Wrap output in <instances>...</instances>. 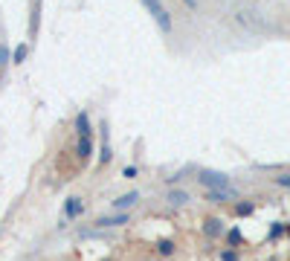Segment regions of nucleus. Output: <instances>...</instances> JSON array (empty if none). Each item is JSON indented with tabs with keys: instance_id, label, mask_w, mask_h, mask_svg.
<instances>
[{
	"instance_id": "nucleus-7",
	"label": "nucleus",
	"mask_w": 290,
	"mask_h": 261,
	"mask_svg": "<svg viewBox=\"0 0 290 261\" xmlns=\"http://www.w3.org/2000/svg\"><path fill=\"white\" fill-rule=\"evenodd\" d=\"M90 151H93V143H90V137H79V145H76V157H79L81 163L90 157Z\"/></svg>"
},
{
	"instance_id": "nucleus-1",
	"label": "nucleus",
	"mask_w": 290,
	"mask_h": 261,
	"mask_svg": "<svg viewBox=\"0 0 290 261\" xmlns=\"http://www.w3.org/2000/svg\"><path fill=\"white\" fill-rule=\"evenodd\" d=\"M142 3H145V9L151 12V18L157 21L160 32H165V35H168V32L174 29V24H171V15H168V9L162 6V0H142Z\"/></svg>"
},
{
	"instance_id": "nucleus-6",
	"label": "nucleus",
	"mask_w": 290,
	"mask_h": 261,
	"mask_svg": "<svg viewBox=\"0 0 290 261\" xmlns=\"http://www.w3.org/2000/svg\"><path fill=\"white\" fill-rule=\"evenodd\" d=\"M137 201H139V191H128V194H122V198H116V201H113V209L125 212V209H131Z\"/></svg>"
},
{
	"instance_id": "nucleus-11",
	"label": "nucleus",
	"mask_w": 290,
	"mask_h": 261,
	"mask_svg": "<svg viewBox=\"0 0 290 261\" xmlns=\"http://www.w3.org/2000/svg\"><path fill=\"white\" fill-rule=\"evenodd\" d=\"M157 252H160V255H171V252H174V241L162 238L160 244H157Z\"/></svg>"
},
{
	"instance_id": "nucleus-5",
	"label": "nucleus",
	"mask_w": 290,
	"mask_h": 261,
	"mask_svg": "<svg viewBox=\"0 0 290 261\" xmlns=\"http://www.w3.org/2000/svg\"><path fill=\"white\" fill-rule=\"evenodd\" d=\"M223 221L220 218H206V224H203V232H206V238H220L223 235Z\"/></svg>"
},
{
	"instance_id": "nucleus-10",
	"label": "nucleus",
	"mask_w": 290,
	"mask_h": 261,
	"mask_svg": "<svg viewBox=\"0 0 290 261\" xmlns=\"http://www.w3.org/2000/svg\"><path fill=\"white\" fill-rule=\"evenodd\" d=\"M81 212H84L81 201H79V198H70V201H67V206H64V215H67V218H79Z\"/></svg>"
},
{
	"instance_id": "nucleus-3",
	"label": "nucleus",
	"mask_w": 290,
	"mask_h": 261,
	"mask_svg": "<svg viewBox=\"0 0 290 261\" xmlns=\"http://www.w3.org/2000/svg\"><path fill=\"white\" fill-rule=\"evenodd\" d=\"M122 224H131V215H128V212H119V215H102V218L96 221V226H99V229H104V226H122Z\"/></svg>"
},
{
	"instance_id": "nucleus-13",
	"label": "nucleus",
	"mask_w": 290,
	"mask_h": 261,
	"mask_svg": "<svg viewBox=\"0 0 290 261\" xmlns=\"http://www.w3.org/2000/svg\"><path fill=\"white\" fill-rule=\"evenodd\" d=\"M226 244H229V247H238V244H241V229H229V232H226Z\"/></svg>"
},
{
	"instance_id": "nucleus-18",
	"label": "nucleus",
	"mask_w": 290,
	"mask_h": 261,
	"mask_svg": "<svg viewBox=\"0 0 290 261\" xmlns=\"http://www.w3.org/2000/svg\"><path fill=\"white\" fill-rule=\"evenodd\" d=\"M281 232H284V226H281V224H273V226H270V241H276Z\"/></svg>"
},
{
	"instance_id": "nucleus-14",
	"label": "nucleus",
	"mask_w": 290,
	"mask_h": 261,
	"mask_svg": "<svg viewBox=\"0 0 290 261\" xmlns=\"http://www.w3.org/2000/svg\"><path fill=\"white\" fill-rule=\"evenodd\" d=\"M26 52H29V47H26V44H21V47L15 49V55H12V64H21V61L26 58Z\"/></svg>"
},
{
	"instance_id": "nucleus-16",
	"label": "nucleus",
	"mask_w": 290,
	"mask_h": 261,
	"mask_svg": "<svg viewBox=\"0 0 290 261\" xmlns=\"http://www.w3.org/2000/svg\"><path fill=\"white\" fill-rule=\"evenodd\" d=\"M235 212L241 215V218H244V215H253V203H238V206H235Z\"/></svg>"
},
{
	"instance_id": "nucleus-9",
	"label": "nucleus",
	"mask_w": 290,
	"mask_h": 261,
	"mask_svg": "<svg viewBox=\"0 0 290 261\" xmlns=\"http://www.w3.org/2000/svg\"><path fill=\"white\" fill-rule=\"evenodd\" d=\"M76 130H79V137H90V116L84 110L76 116Z\"/></svg>"
},
{
	"instance_id": "nucleus-12",
	"label": "nucleus",
	"mask_w": 290,
	"mask_h": 261,
	"mask_svg": "<svg viewBox=\"0 0 290 261\" xmlns=\"http://www.w3.org/2000/svg\"><path fill=\"white\" fill-rule=\"evenodd\" d=\"M110 160H113V154H110V145H107V140H104V143H102V154H99V163H102V166H107Z\"/></svg>"
},
{
	"instance_id": "nucleus-15",
	"label": "nucleus",
	"mask_w": 290,
	"mask_h": 261,
	"mask_svg": "<svg viewBox=\"0 0 290 261\" xmlns=\"http://www.w3.org/2000/svg\"><path fill=\"white\" fill-rule=\"evenodd\" d=\"M273 183H276V186H281V189H290V171H284V174L273 177Z\"/></svg>"
},
{
	"instance_id": "nucleus-20",
	"label": "nucleus",
	"mask_w": 290,
	"mask_h": 261,
	"mask_svg": "<svg viewBox=\"0 0 290 261\" xmlns=\"http://www.w3.org/2000/svg\"><path fill=\"white\" fill-rule=\"evenodd\" d=\"M6 64H9V49L0 44V67H6Z\"/></svg>"
},
{
	"instance_id": "nucleus-17",
	"label": "nucleus",
	"mask_w": 290,
	"mask_h": 261,
	"mask_svg": "<svg viewBox=\"0 0 290 261\" xmlns=\"http://www.w3.org/2000/svg\"><path fill=\"white\" fill-rule=\"evenodd\" d=\"M220 261H238V252H235V249H223V252H220Z\"/></svg>"
},
{
	"instance_id": "nucleus-21",
	"label": "nucleus",
	"mask_w": 290,
	"mask_h": 261,
	"mask_svg": "<svg viewBox=\"0 0 290 261\" xmlns=\"http://www.w3.org/2000/svg\"><path fill=\"white\" fill-rule=\"evenodd\" d=\"M183 3L189 6V9H195V6H197V0H183Z\"/></svg>"
},
{
	"instance_id": "nucleus-19",
	"label": "nucleus",
	"mask_w": 290,
	"mask_h": 261,
	"mask_svg": "<svg viewBox=\"0 0 290 261\" xmlns=\"http://www.w3.org/2000/svg\"><path fill=\"white\" fill-rule=\"evenodd\" d=\"M137 174H139L137 166H125V168H122V177H128V180H134Z\"/></svg>"
},
{
	"instance_id": "nucleus-4",
	"label": "nucleus",
	"mask_w": 290,
	"mask_h": 261,
	"mask_svg": "<svg viewBox=\"0 0 290 261\" xmlns=\"http://www.w3.org/2000/svg\"><path fill=\"white\" fill-rule=\"evenodd\" d=\"M206 198L212 203H226V201H232V198H238V191L235 189H209Z\"/></svg>"
},
{
	"instance_id": "nucleus-2",
	"label": "nucleus",
	"mask_w": 290,
	"mask_h": 261,
	"mask_svg": "<svg viewBox=\"0 0 290 261\" xmlns=\"http://www.w3.org/2000/svg\"><path fill=\"white\" fill-rule=\"evenodd\" d=\"M197 183H203L206 189H229V177L218 174V171H209V168L197 171Z\"/></svg>"
},
{
	"instance_id": "nucleus-8",
	"label": "nucleus",
	"mask_w": 290,
	"mask_h": 261,
	"mask_svg": "<svg viewBox=\"0 0 290 261\" xmlns=\"http://www.w3.org/2000/svg\"><path fill=\"white\" fill-rule=\"evenodd\" d=\"M165 201L171 203V206H186V203L192 201V198H189V191H183V189H171Z\"/></svg>"
},
{
	"instance_id": "nucleus-22",
	"label": "nucleus",
	"mask_w": 290,
	"mask_h": 261,
	"mask_svg": "<svg viewBox=\"0 0 290 261\" xmlns=\"http://www.w3.org/2000/svg\"><path fill=\"white\" fill-rule=\"evenodd\" d=\"M287 235H290V226H287Z\"/></svg>"
}]
</instances>
